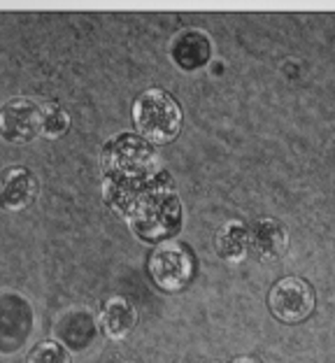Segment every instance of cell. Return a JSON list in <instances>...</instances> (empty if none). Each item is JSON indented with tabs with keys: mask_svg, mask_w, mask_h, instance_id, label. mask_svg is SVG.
Wrapping results in <instances>:
<instances>
[{
	"mask_svg": "<svg viewBox=\"0 0 335 363\" xmlns=\"http://www.w3.org/2000/svg\"><path fill=\"white\" fill-rule=\"evenodd\" d=\"M182 107L163 89H147L133 101L135 130L149 145H168L182 130Z\"/></svg>",
	"mask_w": 335,
	"mask_h": 363,
	"instance_id": "cell-1",
	"label": "cell"
},
{
	"mask_svg": "<svg viewBox=\"0 0 335 363\" xmlns=\"http://www.w3.org/2000/svg\"><path fill=\"white\" fill-rule=\"evenodd\" d=\"M149 277L161 291L179 294L193 282L198 261H195L193 250L182 240H166L152 252L149 263Z\"/></svg>",
	"mask_w": 335,
	"mask_h": 363,
	"instance_id": "cell-2",
	"label": "cell"
},
{
	"mask_svg": "<svg viewBox=\"0 0 335 363\" xmlns=\"http://www.w3.org/2000/svg\"><path fill=\"white\" fill-rule=\"evenodd\" d=\"M317 291L305 277H282L268 294V310L282 324H300L314 312Z\"/></svg>",
	"mask_w": 335,
	"mask_h": 363,
	"instance_id": "cell-3",
	"label": "cell"
},
{
	"mask_svg": "<svg viewBox=\"0 0 335 363\" xmlns=\"http://www.w3.org/2000/svg\"><path fill=\"white\" fill-rule=\"evenodd\" d=\"M154 163V152L147 140L133 135H119L117 140H110L103 152V166L105 170L119 177H133L140 172H149Z\"/></svg>",
	"mask_w": 335,
	"mask_h": 363,
	"instance_id": "cell-4",
	"label": "cell"
},
{
	"mask_svg": "<svg viewBox=\"0 0 335 363\" xmlns=\"http://www.w3.org/2000/svg\"><path fill=\"white\" fill-rule=\"evenodd\" d=\"M40 107L30 98H12L0 114V133L12 145H26L40 135Z\"/></svg>",
	"mask_w": 335,
	"mask_h": 363,
	"instance_id": "cell-5",
	"label": "cell"
},
{
	"mask_svg": "<svg viewBox=\"0 0 335 363\" xmlns=\"http://www.w3.org/2000/svg\"><path fill=\"white\" fill-rule=\"evenodd\" d=\"M249 254L259 261L273 263L287 257L289 252V230L282 221L273 217H259L247 226Z\"/></svg>",
	"mask_w": 335,
	"mask_h": 363,
	"instance_id": "cell-6",
	"label": "cell"
},
{
	"mask_svg": "<svg viewBox=\"0 0 335 363\" xmlns=\"http://www.w3.org/2000/svg\"><path fill=\"white\" fill-rule=\"evenodd\" d=\"M101 321H96V315L86 308H72L61 312L54 321V337L63 347L81 352L96 340Z\"/></svg>",
	"mask_w": 335,
	"mask_h": 363,
	"instance_id": "cell-7",
	"label": "cell"
},
{
	"mask_svg": "<svg viewBox=\"0 0 335 363\" xmlns=\"http://www.w3.org/2000/svg\"><path fill=\"white\" fill-rule=\"evenodd\" d=\"M170 59L182 70H198L212 59V40L200 30H179L170 43Z\"/></svg>",
	"mask_w": 335,
	"mask_h": 363,
	"instance_id": "cell-8",
	"label": "cell"
},
{
	"mask_svg": "<svg viewBox=\"0 0 335 363\" xmlns=\"http://www.w3.org/2000/svg\"><path fill=\"white\" fill-rule=\"evenodd\" d=\"M101 331L110 337V340L119 342L135 331L137 326V310L124 296H112L105 301L101 310Z\"/></svg>",
	"mask_w": 335,
	"mask_h": 363,
	"instance_id": "cell-9",
	"label": "cell"
},
{
	"mask_svg": "<svg viewBox=\"0 0 335 363\" xmlns=\"http://www.w3.org/2000/svg\"><path fill=\"white\" fill-rule=\"evenodd\" d=\"M38 198V179L28 168H7L3 172V205L10 212H21Z\"/></svg>",
	"mask_w": 335,
	"mask_h": 363,
	"instance_id": "cell-10",
	"label": "cell"
},
{
	"mask_svg": "<svg viewBox=\"0 0 335 363\" xmlns=\"http://www.w3.org/2000/svg\"><path fill=\"white\" fill-rule=\"evenodd\" d=\"M3 305L10 308L14 315V319H12L7 312H3V345H5L3 350L14 352L21 342H26V337H28V333H23L19 328V319H21V315H28L30 305L26 303V298H21V296H16V294H5Z\"/></svg>",
	"mask_w": 335,
	"mask_h": 363,
	"instance_id": "cell-11",
	"label": "cell"
},
{
	"mask_svg": "<svg viewBox=\"0 0 335 363\" xmlns=\"http://www.w3.org/2000/svg\"><path fill=\"white\" fill-rule=\"evenodd\" d=\"M215 247H217V254L226 261H233L238 263L247 257L249 252V240H247V228L238 221H231L219 228V233L215 238Z\"/></svg>",
	"mask_w": 335,
	"mask_h": 363,
	"instance_id": "cell-12",
	"label": "cell"
},
{
	"mask_svg": "<svg viewBox=\"0 0 335 363\" xmlns=\"http://www.w3.org/2000/svg\"><path fill=\"white\" fill-rule=\"evenodd\" d=\"M70 114L56 103H45L40 107V135L47 140H56L68 133Z\"/></svg>",
	"mask_w": 335,
	"mask_h": 363,
	"instance_id": "cell-13",
	"label": "cell"
},
{
	"mask_svg": "<svg viewBox=\"0 0 335 363\" xmlns=\"http://www.w3.org/2000/svg\"><path fill=\"white\" fill-rule=\"evenodd\" d=\"M26 363H72V357L68 347H63L61 342L45 340L28 352Z\"/></svg>",
	"mask_w": 335,
	"mask_h": 363,
	"instance_id": "cell-14",
	"label": "cell"
},
{
	"mask_svg": "<svg viewBox=\"0 0 335 363\" xmlns=\"http://www.w3.org/2000/svg\"><path fill=\"white\" fill-rule=\"evenodd\" d=\"M228 363H263V361H259L256 357H235V359H231Z\"/></svg>",
	"mask_w": 335,
	"mask_h": 363,
	"instance_id": "cell-15",
	"label": "cell"
}]
</instances>
